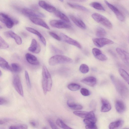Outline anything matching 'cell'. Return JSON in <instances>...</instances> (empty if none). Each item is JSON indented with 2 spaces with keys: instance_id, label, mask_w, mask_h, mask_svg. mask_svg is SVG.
<instances>
[{
  "instance_id": "f1b7e54d",
  "label": "cell",
  "mask_w": 129,
  "mask_h": 129,
  "mask_svg": "<svg viewBox=\"0 0 129 129\" xmlns=\"http://www.w3.org/2000/svg\"><path fill=\"white\" fill-rule=\"evenodd\" d=\"M0 66L4 69L11 71V67L8 62L4 59L1 57H0Z\"/></svg>"
},
{
  "instance_id": "4fadbf2b",
  "label": "cell",
  "mask_w": 129,
  "mask_h": 129,
  "mask_svg": "<svg viewBox=\"0 0 129 129\" xmlns=\"http://www.w3.org/2000/svg\"><path fill=\"white\" fill-rule=\"evenodd\" d=\"M116 51L123 62L129 66V53L119 48H117Z\"/></svg>"
},
{
  "instance_id": "8992f818",
  "label": "cell",
  "mask_w": 129,
  "mask_h": 129,
  "mask_svg": "<svg viewBox=\"0 0 129 129\" xmlns=\"http://www.w3.org/2000/svg\"><path fill=\"white\" fill-rule=\"evenodd\" d=\"M12 84L18 93L21 96H23L24 93L22 86L20 77L18 75H15L13 76Z\"/></svg>"
},
{
  "instance_id": "e575fe53",
  "label": "cell",
  "mask_w": 129,
  "mask_h": 129,
  "mask_svg": "<svg viewBox=\"0 0 129 129\" xmlns=\"http://www.w3.org/2000/svg\"><path fill=\"white\" fill-rule=\"evenodd\" d=\"M56 124L60 127L64 129H71L63 121L60 119H58L56 121Z\"/></svg>"
},
{
  "instance_id": "5bb4252c",
  "label": "cell",
  "mask_w": 129,
  "mask_h": 129,
  "mask_svg": "<svg viewBox=\"0 0 129 129\" xmlns=\"http://www.w3.org/2000/svg\"><path fill=\"white\" fill-rule=\"evenodd\" d=\"M41 49L40 44L35 39H33L28 48V50L33 53L38 54L40 52Z\"/></svg>"
},
{
  "instance_id": "ee69618b",
  "label": "cell",
  "mask_w": 129,
  "mask_h": 129,
  "mask_svg": "<svg viewBox=\"0 0 129 129\" xmlns=\"http://www.w3.org/2000/svg\"><path fill=\"white\" fill-rule=\"evenodd\" d=\"M8 103V100L4 98L0 97V105H5L7 104Z\"/></svg>"
},
{
  "instance_id": "d6986e66",
  "label": "cell",
  "mask_w": 129,
  "mask_h": 129,
  "mask_svg": "<svg viewBox=\"0 0 129 129\" xmlns=\"http://www.w3.org/2000/svg\"><path fill=\"white\" fill-rule=\"evenodd\" d=\"M30 20L34 24L43 27L48 29H50L49 26L47 24L41 19L36 17H29Z\"/></svg>"
},
{
  "instance_id": "ac0fdd59",
  "label": "cell",
  "mask_w": 129,
  "mask_h": 129,
  "mask_svg": "<svg viewBox=\"0 0 129 129\" xmlns=\"http://www.w3.org/2000/svg\"><path fill=\"white\" fill-rule=\"evenodd\" d=\"M97 120L96 119H84L83 122L86 125L85 128L87 129H97L98 128L95 123Z\"/></svg>"
},
{
  "instance_id": "b9f144b4",
  "label": "cell",
  "mask_w": 129,
  "mask_h": 129,
  "mask_svg": "<svg viewBox=\"0 0 129 129\" xmlns=\"http://www.w3.org/2000/svg\"><path fill=\"white\" fill-rule=\"evenodd\" d=\"M80 92L81 94L84 96H88L90 94L88 90L85 88H82L80 90Z\"/></svg>"
},
{
  "instance_id": "836d02e7",
  "label": "cell",
  "mask_w": 129,
  "mask_h": 129,
  "mask_svg": "<svg viewBox=\"0 0 129 129\" xmlns=\"http://www.w3.org/2000/svg\"><path fill=\"white\" fill-rule=\"evenodd\" d=\"M11 71L14 73H18L20 72L21 70V68L20 65L18 63H14L11 65Z\"/></svg>"
},
{
  "instance_id": "f546056e",
  "label": "cell",
  "mask_w": 129,
  "mask_h": 129,
  "mask_svg": "<svg viewBox=\"0 0 129 129\" xmlns=\"http://www.w3.org/2000/svg\"><path fill=\"white\" fill-rule=\"evenodd\" d=\"M55 15L62 21L68 23L70 22V20L67 16L59 11L56 10L54 12Z\"/></svg>"
},
{
  "instance_id": "4316f807",
  "label": "cell",
  "mask_w": 129,
  "mask_h": 129,
  "mask_svg": "<svg viewBox=\"0 0 129 129\" xmlns=\"http://www.w3.org/2000/svg\"><path fill=\"white\" fill-rule=\"evenodd\" d=\"M68 5L70 7L77 10L85 12H89V10L84 7L76 4L68 3Z\"/></svg>"
},
{
  "instance_id": "7bdbcfd3",
  "label": "cell",
  "mask_w": 129,
  "mask_h": 129,
  "mask_svg": "<svg viewBox=\"0 0 129 129\" xmlns=\"http://www.w3.org/2000/svg\"><path fill=\"white\" fill-rule=\"evenodd\" d=\"M49 34L52 37L57 40L60 41L61 40L60 37H59L56 34L53 32H49Z\"/></svg>"
},
{
  "instance_id": "277c9868",
  "label": "cell",
  "mask_w": 129,
  "mask_h": 129,
  "mask_svg": "<svg viewBox=\"0 0 129 129\" xmlns=\"http://www.w3.org/2000/svg\"><path fill=\"white\" fill-rule=\"evenodd\" d=\"M92 18L96 22L99 23L109 29L112 27L110 21L104 16L97 13H94L91 15Z\"/></svg>"
},
{
  "instance_id": "7a4b0ae2",
  "label": "cell",
  "mask_w": 129,
  "mask_h": 129,
  "mask_svg": "<svg viewBox=\"0 0 129 129\" xmlns=\"http://www.w3.org/2000/svg\"><path fill=\"white\" fill-rule=\"evenodd\" d=\"M42 86L44 94L51 90L52 85V80L51 75L46 67H43Z\"/></svg>"
},
{
  "instance_id": "9a60e30c",
  "label": "cell",
  "mask_w": 129,
  "mask_h": 129,
  "mask_svg": "<svg viewBox=\"0 0 129 129\" xmlns=\"http://www.w3.org/2000/svg\"><path fill=\"white\" fill-rule=\"evenodd\" d=\"M4 35L6 37L13 39L16 43L18 45H21L22 42L21 37L14 32L9 31H6L4 33Z\"/></svg>"
},
{
  "instance_id": "603a6c76",
  "label": "cell",
  "mask_w": 129,
  "mask_h": 129,
  "mask_svg": "<svg viewBox=\"0 0 129 129\" xmlns=\"http://www.w3.org/2000/svg\"><path fill=\"white\" fill-rule=\"evenodd\" d=\"M26 29L29 32L37 35L43 44L45 46L46 45V42L45 39L39 31L36 29L30 27H27Z\"/></svg>"
},
{
  "instance_id": "7dc6e473",
  "label": "cell",
  "mask_w": 129,
  "mask_h": 129,
  "mask_svg": "<svg viewBox=\"0 0 129 129\" xmlns=\"http://www.w3.org/2000/svg\"><path fill=\"white\" fill-rule=\"evenodd\" d=\"M52 47L54 52L56 53H62V51H61L57 49L55 47Z\"/></svg>"
},
{
  "instance_id": "681fc988",
  "label": "cell",
  "mask_w": 129,
  "mask_h": 129,
  "mask_svg": "<svg viewBox=\"0 0 129 129\" xmlns=\"http://www.w3.org/2000/svg\"><path fill=\"white\" fill-rule=\"evenodd\" d=\"M74 2H85L86 0H70Z\"/></svg>"
},
{
  "instance_id": "f6af8a7d",
  "label": "cell",
  "mask_w": 129,
  "mask_h": 129,
  "mask_svg": "<svg viewBox=\"0 0 129 129\" xmlns=\"http://www.w3.org/2000/svg\"><path fill=\"white\" fill-rule=\"evenodd\" d=\"M49 123L51 127V128L53 129H58V128L55 125L52 121L50 120H48Z\"/></svg>"
},
{
  "instance_id": "9c48e42d",
  "label": "cell",
  "mask_w": 129,
  "mask_h": 129,
  "mask_svg": "<svg viewBox=\"0 0 129 129\" xmlns=\"http://www.w3.org/2000/svg\"><path fill=\"white\" fill-rule=\"evenodd\" d=\"M94 44L97 47L101 48L107 45L112 44L114 42L111 40L104 38L92 39Z\"/></svg>"
},
{
  "instance_id": "ba28073f",
  "label": "cell",
  "mask_w": 129,
  "mask_h": 129,
  "mask_svg": "<svg viewBox=\"0 0 129 129\" xmlns=\"http://www.w3.org/2000/svg\"><path fill=\"white\" fill-rule=\"evenodd\" d=\"M22 13L25 15L29 17L44 18L45 15L42 13L34 10L28 8H23L21 10Z\"/></svg>"
},
{
  "instance_id": "484cf974",
  "label": "cell",
  "mask_w": 129,
  "mask_h": 129,
  "mask_svg": "<svg viewBox=\"0 0 129 129\" xmlns=\"http://www.w3.org/2000/svg\"><path fill=\"white\" fill-rule=\"evenodd\" d=\"M67 104L69 107L73 110H80L82 109L83 108L81 105L77 104L71 100H68L67 101Z\"/></svg>"
},
{
  "instance_id": "3957f363",
  "label": "cell",
  "mask_w": 129,
  "mask_h": 129,
  "mask_svg": "<svg viewBox=\"0 0 129 129\" xmlns=\"http://www.w3.org/2000/svg\"><path fill=\"white\" fill-rule=\"evenodd\" d=\"M71 58L61 55H56L51 57L49 59V64L53 66L59 64L68 63L72 62Z\"/></svg>"
},
{
  "instance_id": "7402d4cb",
  "label": "cell",
  "mask_w": 129,
  "mask_h": 129,
  "mask_svg": "<svg viewBox=\"0 0 129 129\" xmlns=\"http://www.w3.org/2000/svg\"><path fill=\"white\" fill-rule=\"evenodd\" d=\"M69 17L73 22L78 27L83 29L86 28V26L85 24L81 19L73 15H69Z\"/></svg>"
},
{
  "instance_id": "cb8c5ba5",
  "label": "cell",
  "mask_w": 129,
  "mask_h": 129,
  "mask_svg": "<svg viewBox=\"0 0 129 129\" xmlns=\"http://www.w3.org/2000/svg\"><path fill=\"white\" fill-rule=\"evenodd\" d=\"M81 82L91 87H93L96 83V78L92 76L89 77L82 79Z\"/></svg>"
},
{
  "instance_id": "2e32d148",
  "label": "cell",
  "mask_w": 129,
  "mask_h": 129,
  "mask_svg": "<svg viewBox=\"0 0 129 129\" xmlns=\"http://www.w3.org/2000/svg\"><path fill=\"white\" fill-rule=\"evenodd\" d=\"M92 52L94 56L97 59L102 61H104L107 59V57L99 49L94 48L92 50Z\"/></svg>"
},
{
  "instance_id": "ab89813d",
  "label": "cell",
  "mask_w": 129,
  "mask_h": 129,
  "mask_svg": "<svg viewBox=\"0 0 129 129\" xmlns=\"http://www.w3.org/2000/svg\"><path fill=\"white\" fill-rule=\"evenodd\" d=\"M116 7L118 8V9H119V10L122 14L123 13L126 16L129 15V13L128 11L124 7L120 5L117 4L116 5Z\"/></svg>"
},
{
  "instance_id": "ffe728a7",
  "label": "cell",
  "mask_w": 129,
  "mask_h": 129,
  "mask_svg": "<svg viewBox=\"0 0 129 129\" xmlns=\"http://www.w3.org/2000/svg\"><path fill=\"white\" fill-rule=\"evenodd\" d=\"M101 101L102 104L101 109L102 112H107L111 110V106L108 100L104 98H102Z\"/></svg>"
},
{
  "instance_id": "c3c4849f",
  "label": "cell",
  "mask_w": 129,
  "mask_h": 129,
  "mask_svg": "<svg viewBox=\"0 0 129 129\" xmlns=\"http://www.w3.org/2000/svg\"><path fill=\"white\" fill-rule=\"evenodd\" d=\"M30 124L33 127H36L37 125V122L35 121H31L30 122Z\"/></svg>"
},
{
  "instance_id": "d4e9b609",
  "label": "cell",
  "mask_w": 129,
  "mask_h": 129,
  "mask_svg": "<svg viewBox=\"0 0 129 129\" xmlns=\"http://www.w3.org/2000/svg\"><path fill=\"white\" fill-rule=\"evenodd\" d=\"M115 106L116 111L119 113H121L125 110V104L123 102L120 100L116 101Z\"/></svg>"
},
{
  "instance_id": "6da1fadb",
  "label": "cell",
  "mask_w": 129,
  "mask_h": 129,
  "mask_svg": "<svg viewBox=\"0 0 129 129\" xmlns=\"http://www.w3.org/2000/svg\"><path fill=\"white\" fill-rule=\"evenodd\" d=\"M111 79L117 91L123 98H126L129 95V90L125 84L121 80L113 75L110 76Z\"/></svg>"
},
{
  "instance_id": "74e56055",
  "label": "cell",
  "mask_w": 129,
  "mask_h": 129,
  "mask_svg": "<svg viewBox=\"0 0 129 129\" xmlns=\"http://www.w3.org/2000/svg\"><path fill=\"white\" fill-rule=\"evenodd\" d=\"M9 47L8 44L1 36L0 37V48L1 49H7Z\"/></svg>"
},
{
  "instance_id": "1f68e13d",
  "label": "cell",
  "mask_w": 129,
  "mask_h": 129,
  "mask_svg": "<svg viewBox=\"0 0 129 129\" xmlns=\"http://www.w3.org/2000/svg\"><path fill=\"white\" fill-rule=\"evenodd\" d=\"M106 35V32L103 28L100 27L97 28L96 31V35L97 37L99 38H103Z\"/></svg>"
},
{
  "instance_id": "d590c367",
  "label": "cell",
  "mask_w": 129,
  "mask_h": 129,
  "mask_svg": "<svg viewBox=\"0 0 129 129\" xmlns=\"http://www.w3.org/2000/svg\"><path fill=\"white\" fill-rule=\"evenodd\" d=\"M68 88L70 90L75 91L79 90L80 88V86L76 83H72L68 85Z\"/></svg>"
},
{
  "instance_id": "bcb514c9",
  "label": "cell",
  "mask_w": 129,
  "mask_h": 129,
  "mask_svg": "<svg viewBox=\"0 0 129 129\" xmlns=\"http://www.w3.org/2000/svg\"><path fill=\"white\" fill-rule=\"evenodd\" d=\"M10 120V119L8 118H4L1 119L0 121V124H3L8 122Z\"/></svg>"
},
{
  "instance_id": "83f0119b",
  "label": "cell",
  "mask_w": 129,
  "mask_h": 129,
  "mask_svg": "<svg viewBox=\"0 0 129 129\" xmlns=\"http://www.w3.org/2000/svg\"><path fill=\"white\" fill-rule=\"evenodd\" d=\"M123 123L122 120H118L111 123L109 125V128L110 129H114L119 128L122 125Z\"/></svg>"
},
{
  "instance_id": "8d00e7d4",
  "label": "cell",
  "mask_w": 129,
  "mask_h": 129,
  "mask_svg": "<svg viewBox=\"0 0 129 129\" xmlns=\"http://www.w3.org/2000/svg\"><path fill=\"white\" fill-rule=\"evenodd\" d=\"M79 69L80 72L83 74L87 73L89 71L88 66L85 64H81L80 67Z\"/></svg>"
},
{
  "instance_id": "5b68a950",
  "label": "cell",
  "mask_w": 129,
  "mask_h": 129,
  "mask_svg": "<svg viewBox=\"0 0 129 129\" xmlns=\"http://www.w3.org/2000/svg\"><path fill=\"white\" fill-rule=\"evenodd\" d=\"M0 20L9 28H12L15 24L18 23L17 20L12 18L8 15L2 13H0Z\"/></svg>"
},
{
  "instance_id": "d6a6232c",
  "label": "cell",
  "mask_w": 129,
  "mask_h": 129,
  "mask_svg": "<svg viewBox=\"0 0 129 129\" xmlns=\"http://www.w3.org/2000/svg\"><path fill=\"white\" fill-rule=\"evenodd\" d=\"M89 5L93 8L99 10L105 11V10L102 5L97 2H93L89 4Z\"/></svg>"
},
{
  "instance_id": "30bf717a",
  "label": "cell",
  "mask_w": 129,
  "mask_h": 129,
  "mask_svg": "<svg viewBox=\"0 0 129 129\" xmlns=\"http://www.w3.org/2000/svg\"><path fill=\"white\" fill-rule=\"evenodd\" d=\"M104 1L108 7L115 14L117 18L119 20L122 22L124 21V16L118 9L109 3L106 0H104Z\"/></svg>"
},
{
  "instance_id": "8fae6325",
  "label": "cell",
  "mask_w": 129,
  "mask_h": 129,
  "mask_svg": "<svg viewBox=\"0 0 129 129\" xmlns=\"http://www.w3.org/2000/svg\"><path fill=\"white\" fill-rule=\"evenodd\" d=\"M73 113L76 115L84 119H96L94 114L92 111H77L73 112Z\"/></svg>"
},
{
  "instance_id": "f907efd6",
  "label": "cell",
  "mask_w": 129,
  "mask_h": 129,
  "mask_svg": "<svg viewBox=\"0 0 129 129\" xmlns=\"http://www.w3.org/2000/svg\"><path fill=\"white\" fill-rule=\"evenodd\" d=\"M2 72L0 70V76H1L2 75Z\"/></svg>"
},
{
  "instance_id": "52a82bcc",
  "label": "cell",
  "mask_w": 129,
  "mask_h": 129,
  "mask_svg": "<svg viewBox=\"0 0 129 129\" xmlns=\"http://www.w3.org/2000/svg\"><path fill=\"white\" fill-rule=\"evenodd\" d=\"M49 24L52 27L59 29L69 28L71 27L68 23L62 20H52L50 21Z\"/></svg>"
},
{
  "instance_id": "e0dca14e",
  "label": "cell",
  "mask_w": 129,
  "mask_h": 129,
  "mask_svg": "<svg viewBox=\"0 0 129 129\" xmlns=\"http://www.w3.org/2000/svg\"><path fill=\"white\" fill-rule=\"evenodd\" d=\"M39 6L42 8L49 12H54L56 10V8L45 1L40 0L39 1Z\"/></svg>"
},
{
  "instance_id": "f35d334b",
  "label": "cell",
  "mask_w": 129,
  "mask_h": 129,
  "mask_svg": "<svg viewBox=\"0 0 129 129\" xmlns=\"http://www.w3.org/2000/svg\"><path fill=\"white\" fill-rule=\"evenodd\" d=\"M28 128L27 125L25 124H21L17 125L11 126L9 127V128L11 129H26Z\"/></svg>"
},
{
  "instance_id": "4dcf8cb0",
  "label": "cell",
  "mask_w": 129,
  "mask_h": 129,
  "mask_svg": "<svg viewBox=\"0 0 129 129\" xmlns=\"http://www.w3.org/2000/svg\"><path fill=\"white\" fill-rule=\"evenodd\" d=\"M119 72L120 76L129 85V74L128 73L122 69H119Z\"/></svg>"
},
{
  "instance_id": "60d3db41",
  "label": "cell",
  "mask_w": 129,
  "mask_h": 129,
  "mask_svg": "<svg viewBox=\"0 0 129 129\" xmlns=\"http://www.w3.org/2000/svg\"><path fill=\"white\" fill-rule=\"evenodd\" d=\"M25 80L27 85L29 88H30L31 87V84L28 74L27 72L26 71H25Z\"/></svg>"
},
{
  "instance_id": "44dd1931",
  "label": "cell",
  "mask_w": 129,
  "mask_h": 129,
  "mask_svg": "<svg viewBox=\"0 0 129 129\" xmlns=\"http://www.w3.org/2000/svg\"><path fill=\"white\" fill-rule=\"evenodd\" d=\"M25 57L26 60L30 64L35 65H38L40 64L37 58L34 55L27 53L25 54Z\"/></svg>"
},
{
  "instance_id": "7c38bea8",
  "label": "cell",
  "mask_w": 129,
  "mask_h": 129,
  "mask_svg": "<svg viewBox=\"0 0 129 129\" xmlns=\"http://www.w3.org/2000/svg\"><path fill=\"white\" fill-rule=\"evenodd\" d=\"M60 36L61 39L67 43L75 46L79 48H81V45L79 42L66 35L61 33L60 34Z\"/></svg>"
},
{
  "instance_id": "816d5d0a",
  "label": "cell",
  "mask_w": 129,
  "mask_h": 129,
  "mask_svg": "<svg viewBox=\"0 0 129 129\" xmlns=\"http://www.w3.org/2000/svg\"><path fill=\"white\" fill-rule=\"evenodd\" d=\"M59 0L61 2H63V0Z\"/></svg>"
}]
</instances>
